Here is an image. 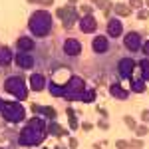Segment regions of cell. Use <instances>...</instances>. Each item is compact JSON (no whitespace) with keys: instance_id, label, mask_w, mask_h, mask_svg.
<instances>
[{"instance_id":"cell-1","label":"cell","mask_w":149,"mask_h":149,"mask_svg":"<svg viewBox=\"0 0 149 149\" xmlns=\"http://www.w3.org/2000/svg\"><path fill=\"white\" fill-rule=\"evenodd\" d=\"M48 88H50V93H52L54 97H64V100H68V102H78L81 97V93L86 92V81L81 80L80 76H70L68 84L58 86L56 81L52 80L48 84Z\"/></svg>"},{"instance_id":"cell-2","label":"cell","mask_w":149,"mask_h":149,"mask_svg":"<svg viewBox=\"0 0 149 149\" xmlns=\"http://www.w3.org/2000/svg\"><path fill=\"white\" fill-rule=\"evenodd\" d=\"M46 125H48L46 119H42V117H32V119L24 125V129L20 131V137H18L20 145H24V147L40 145V143L46 139V133H48Z\"/></svg>"},{"instance_id":"cell-3","label":"cell","mask_w":149,"mask_h":149,"mask_svg":"<svg viewBox=\"0 0 149 149\" xmlns=\"http://www.w3.org/2000/svg\"><path fill=\"white\" fill-rule=\"evenodd\" d=\"M52 14L46 10V8H40V10H36L32 16H30V20H28V30L32 32V36L36 38H46L50 32H52Z\"/></svg>"},{"instance_id":"cell-4","label":"cell","mask_w":149,"mask_h":149,"mask_svg":"<svg viewBox=\"0 0 149 149\" xmlns=\"http://www.w3.org/2000/svg\"><path fill=\"white\" fill-rule=\"evenodd\" d=\"M4 92L14 95L18 102H24L28 97V90H26V84H24L22 76H10V78H6V81H4Z\"/></svg>"},{"instance_id":"cell-5","label":"cell","mask_w":149,"mask_h":149,"mask_svg":"<svg viewBox=\"0 0 149 149\" xmlns=\"http://www.w3.org/2000/svg\"><path fill=\"white\" fill-rule=\"evenodd\" d=\"M56 16L62 20V28L64 30H72V26L80 20V12L74 4H68V6H60L56 10Z\"/></svg>"},{"instance_id":"cell-6","label":"cell","mask_w":149,"mask_h":149,"mask_svg":"<svg viewBox=\"0 0 149 149\" xmlns=\"http://www.w3.org/2000/svg\"><path fill=\"white\" fill-rule=\"evenodd\" d=\"M2 117L10 123H16V121H22L26 117V109L22 107L20 102H4V107H2Z\"/></svg>"},{"instance_id":"cell-7","label":"cell","mask_w":149,"mask_h":149,"mask_svg":"<svg viewBox=\"0 0 149 149\" xmlns=\"http://www.w3.org/2000/svg\"><path fill=\"white\" fill-rule=\"evenodd\" d=\"M133 68H135V60H131V58H121L119 64H117V72L123 80L133 78Z\"/></svg>"},{"instance_id":"cell-8","label":"cell","mask_w":149,"mask_h":149,"mask_svg":"<svg viewBox=\"0 0 149 149\" xmlns=\"http://www.w3.org/2000/svg\"><path fill=\"white\" fill-rule=\"evenodd\" d=\"M141 34H137V32H127L125 36H123V46L129 50V52H139L141 50Z\"/></svg>"},{"instance_id":"cell-9","label":"cell","mask_w":149,"mask_h":149,"mask_svg":"<svg viewBox=\"0 0 149 149\" xmlns=\"http://www.w3.org/2000/svg\"><path fill=\"white\" fill-rule=\"evenodd\" d=\"M14 62H16V66L22 70H32L34 66V56L30 54V52H18L16 58H14Z\"/></svg>"},{"instance_id":"cell-10","label":"cell","mask_w":149,"mask_h":149,"mask_svg":"<svg viewBox=\"0 0 149 149\" xmlns=\"http://www.w3.org/2000/svg\"><path fill=\"white\" fill-rule=\"evenodd\" d=\"M92 50L95 54H105V52L109 50V40H107V36H95L92 40Z\"/></svg>"},{"instance_id":"cell-11","label":"cell","mask_w":149,"mask_h":149,"mask_svg":"<svg viewBox=\"0 0 149 149\" xmlns=\"http://www.w3.org/2000/svg\"><path fill=\"white\" fill-rule=\"evenodd\" d=\"M107 36H111V38H119V36L123 34V24L119 22L117 18H107Z\"/></svg>"},{"instance_id":"cell-12","label":"cell","mask_w":149,"mask_h":149,"mask_svg":"<svg viewBox=\"0 0 149 149\" xmlns=\"http://www.w3.org/2000/svg\"><path fill=\"white\" fill-rule=\"evenodd\" d=\"M80 52H81L80 40H76V38H68V40H64V54H68V56H78Z\"/></svg>"},{"instance_id":"cell-13","label":"cell","mask_w":149,"mask_h":149,"mask_svg":"<svg viewBox=\"0 0 149 149\" xmlns=\"http://www.w3.org/2000/svg\"><path fill=\"white\" fill-rule=\"evenodd\" d=\"M95 28H97V20L93 16H81L80 18V30L84 34H92V32H95Z\"/></svg>"},{"instance_id":"cell-14","label":"cell","mask_w":149,"mask_h":149,"mask_svg":"<svg viewBox=\"0 0 149 149\" xmlns=\"http://www.w3.org/2000/svg\"><path fill=\"white\" fill-rule=\"evenodd\" d=\"M30 88H32V92H42L46 88V76L44 74H32L30 76Z\"/></svg>"},{"instance_id":"cell-15","label":"cell","mask_w":149,"mask_h":149,"mask_svg":"<svg viewBox=\"0 0 149 149\" xmlns=\"http://www.w3.org/2000/svg\"><path fill=\"white\" fill-rule=\"evenodd\" d=\"M12 62H14V54H12V50L8 46H0V66L6 68V66H10Z\"/></svg>"},{"instance_id":"cell-16","label":"cell","mask_w":149,"mask_h":149,"mask_svg":"<svg viewBox=\"0 0 149 149\" xmlns=\"http://www.w3.org/2000/svg\"><path fill=\"white\" fill-rule=\"evenodd\" d=\"M16 46H18L20 52H32L34 50V40L28 38V36H20L18 42H16Z\"/></svg>"},{"instance_id":"cell-17","label":"cell","mask_w":149,"mask_h":149,"mask_svg":"<svg viewBox=\"0 0 149 149\" xmlns=\"http://www.w3.org/2000/svg\"><path fill=\"white\" fill-rule=\"evenodd\" d=\"M32 111L34 113H44L46 117H50V119H56V109L54 107H44V105H40V103H32Z\"/></svg>"},{"instance_id":"cell-18","label":"cell","mask_w":149,"mask_h":149,"mask_svg":"<svg viewBox=\"0 0 149 149\" xmlns=\"http://www.w3.org/2000/svg\"><path fill=\"white\" fill-rule=\"evenodd\" d=\"M109 93L113 95L115 100H121V102H123V100H127V95H129V92H127V90H123L119 84H111V88H109Z\"/></svg>"},{"instance_id":"cell-19","label":"cell","mask_w":149,"mask_h":149,"mask_svg":"<svg viewBox=\"0 0 149 149\" xmlns=\"http://www.w3.org/2000/svg\"><path fill=\"white\" fill-rule=\"evenodd\" d=\"M46 131L50 133V135H56V137H62V135H68V131H66V129H62V127L58 125V123L54 121V119H52V121H50V123L46 125Z\"/></svg>"},{"instance_id":"cell-20","label":"cell","mask_w":149,"mask_h":149,"mask_svg":"<svg viewBox=\"0 0 149 149\" xmlns=\"http://www.w3.org/2000/svg\"><path fill=\"white\" fill-rule=\"evenodd\" d=\"M92 4H95V6L103 12L105 18H109V12H111V0H92Z\"/></svg>"},{"instance_id":"cell-21","label":"cell","mask_w":149,"mask_h":149,"mask_svg":"<svg viewBox=\"0 0 149 149\" xmlns=\"http://www.w3.org/2000/svg\"><path fill=\"white\" fill-rule=\"evenodd\" d=\"M129 86H131V92H135V93H143V92H147V86H145V81L141 80H129Z\"/></svg>"},{"instance_id":"cell-22","label":"cell","mask_w":149,"mask_h":149,"mask_svg":"<svg viewBox=\"0 0 149 149\" xmlns=\"http://www.w3.org/2000/svg\"><path fill=\"white\" fill-rule=\"evenodd\" d=\"M113 12L119 14V16H129L131 14V8L127 4H123V2H117V4H113Z\"/></svg>"},{"instance_id":"cell-23","label":"cell","mask_w":149,"mask_h":149,"mask_svg":"<svg viewBox=\"0 0 149 149\" xmlns=\"http://www.w3.org/2000/svg\"><path fill=\"white\" fill-rule=\"evenodd\" d=\"M139 68H141V80L149 81V60H141L139 62Z\"/></svg>"},{"instance_id":"cell-24","label":"cell","mask_w":149,"mask_h":149,"mask_svg":"<svg viewBox=\"0 0 149 149\" xmlns=\"http://www.w3.org/2000/svg\"><path fill=\"white\" fill-rule=\"evenodd\" d=\"M95 95H97V92H95V90H86V92L81 93L80 102H84V103H92L93 100H95Z\"/></svg>"},{"instance_id":"cell-25","label":"cell","mask_w":149,"mask_h":149,"mask_svg":"<svg viewBox=\"0 0 149 149\" xmlns=\"http://www.w3.org/2000/svg\"><path fill=\"white\" fill-rule=\"evenodd\" d=\"M68 115H70V127L72 129H78V119H76V113H74V109H68Z\"/></svg>"},{"instance_id":"cell-26","label":"cell","mask_w":149,"mask_h":149,"mask_svg":"<svg viewBox=\"0 0 149 149\" xmlns=\"http://www.w3.org/2000/svg\"><path fill=\"white\" fill-rule=\"evenodd\" d=\"M133 131H135V135H137V137H143V135H147V133H149V127L147 125H137Z\"/></svg>"},{"instance_id":"cell-27","label":"cell","mask_w":149,"mask_h":149,"mask_svg":"<svg viewBox=\"0 0 149 149\" xmlns=\"http://www.w3.org/2000/svg\"><path fill=\"white\" fill-rule=\"evenodd\" d=\"M123 121H125V125L129 127V129H135V127H137V123H135V119H133L131 115H125V117H123Z\"/></svg>"},{"instance_id":"cell-28","label":"cell","mask_w":149,"mask_h":149,"mask_svg":"<svg viewBox=\"0 0 149 149\" xmlns=\"http://www.w3.org/2000/svg\"><path fill=\"white\" fill-rule=\"evenodd\" d=\"M80 12H84V16H92L93 8L90 6V4H81V6H80Z\"/></svg>"},{"instance_id":"cell-29","label":"cell","mask_w":149,"mask_h":149,"mask_svg":"<svg viewBox=\"0 0 149 149\" xmlns=\"http://www.w3.org/2000/svg\"><path fill=\"white\" fill-rule=\"evenodd\" d=\"M127 6H129V8H137V10H141V8H143V0H129Z\"/></svg>"},{"instance_id":"cell-30","label":"cell","mask_w":149,"mask_h":149,"mask_svg":"<svg viewBox=\"0 0 149 149\" xmlns=\"http://www.w3.org/2000/svg\"><path fill=\"white\" fill-rule=\"evenodd\" d=\"M127 143H129V147H135V149L143 147V141H141V139H131V141H127Z\"/></svg>"},{"instance_id":"cell-31","label":"cell","mask_w":149,"mask_h":149,"mask_svg":"<svg viewBox=\"0 0 149 149\" xmlns=\"http://www.w3.org/2000/svg\"><path fill=\"white\" fill-rule=\"evenodd\" d=\"M115 147H117V149H127V147H129V143H127L125 139H117V141H115Z\"/></svg>"},{"instance_id":"cell-32","label":"cell","mask_w":149,"mask_h":149,"mask_svg":"<svg viewBox=\"0 0 149 149\" xmlns=\"http://www.w3.org/2000/svg\"><path fill=\"white\" fill-rule=\"evenodd\" d=\"M137 18H139V20H147V18H149V12L145 10V8H141V10L137 12Z\"/></svg>"},{"instance_id":"cell-33","label":"cell","mask_w":149,"mask_h":149,"mask_svg":"<svg viewBox=\"0 0 149 149\" xmlns=\"http://www.w3.org/2000/svg\"><path fill=\"white\" fill-rule=\"evenodd\" d=\"M141 50H143V56H147V58H149V40L141 44Z\"/></svg>"},{"instance_id":"cell-34","label":"cell","mask_w":149,"mask_h":149,"mask_svg":"<svg viewBox=\"0 0 149 149\" xmlns=\"http://www.w3.org/2000/svg\"><path fill=\"white\" fill-rule=\"evenodd\" d=\"M97 127H100V129H107V127H109V123H107L105 119H100V121H97Z\"/></svg>"},{"instance_id":"cell-35","label":"cell","mask_w":149,"mask_h":149,"mask_svg":"<svg viewBox=\"0 0 149 149\" xmlns=\"http://www.w3.org/2000/svg\"><path fill=\"white\" fill-rule=\"evenodd\" d=\"M141 119H143L145 123H149V109H143V111H141Z\"/></svg>"},{"instance_id":"cell-36","label":"cell","mask_w":149,"mask_h":149,"mask_svg":"<svg viewBox=\"0 0 149 149\" xmlns=\"http://www.w3.org/2000/svg\"><path fill=\"white\" fill-rule=\"evenodd\" d=\"M78 145H80V143H78V139L70 137V149H76V147H78Z\"/></svg>"},{"instance_id":"cell-37","label":"cell","mask_w":149,"mask_h":149,"mask_svg":"<svg viewBox=\"0 0 149 149\" xmlns=\"http://www.w3.org/2000/svg\"><path fill=\"white\" fill-rule=\"evenodd\" d=\"M38 4H42V6H52V4H54V0H40Z\"/></svg>"},{"instance_id":"cell-38","label":"cell","mask_w":149,"mask_h":149,"mask_svg":"<svg viewBox=\"0 0 149 149\" xmlns=\"http://www.w3.org/2000/svg\"><path fill=\"white\" fill-rule=\"evenodd\" d=\"M81 127H84V131H90V129H92V123H84V125H81Z\"/></svg>"},{"instance_id":"cell-39","label":"cell","mask_w":149,"mask_h":149,"mask_svg":"<svg viewBox=\"0 0 149 149\" xmlns=\"http://www.w3.org/2000/svg\"><path fill=\"white\" fill-rule=\"evenodd\" d=\"M2 107H4V100H0V111H2Z\"/></svg>"},{"instance_id":"cell-40","label":"cell","mask_w":149,"mask_h":149,"mask_svg":"<svg viewBox=\"0 0 149 149\" xmlns=\"http://www.w3.org/2000/svg\"><path fill=\"white\" fill-rule=\"evenodd\" d=\"M28 2H30V4H32V2H34V4H38V2H40V0H28Z\"/></svg>"},{"instance_id":"cell-41","label":"cell","mask_w":149,"mask_h":149,"mask_svg":"<svg viewBox=\"0 0 149 149\" xmlns=\"http://www.w3.org/2000/svg\"><path fill=\"white\" fill-rule=\"evenodd\" d=\"M68 2H70V4H76V2H78V0H68Z\"/></svg>"},{"instance_id":"cell-42","label":"cell","mask_w":149,"mask_h":149,"mask_svg":"<svg viewBox=\"0 0 149 149\" xmlns=\"http://www.w3.org/2000/svg\"><path fill=\"white\" fill-rule=\"evenodd\" d=\"M54 149H66V147H62V145H58V147H54Z\"/></svg>"},{"instance_id":"cell-43","label":"cell","mask_w":149,"mask_h":149,"mask_svg":"<svg viewBox=\"0 0 149 149\" xmlns=\"http://www.w3.org/2000/svg\"><path fill=\"white\" fill-rule=\"evenodd\" d=\"M145 4H147V6H149V0H145Z\"/></svg>"}]
</instances>
